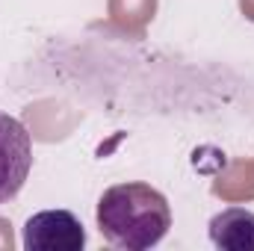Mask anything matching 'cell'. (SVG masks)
Wrapping results in <instances>:
<instances>
[{
	"label": "cell",
	"instance_id": "3957f363",
	"mask_svg": "<svg viewBox=\"0 0 254 251\" xmlns=\"http://www.w3.org/2000/svg\"><path fill=\"white\" fill-rule=\"evenodd\" d=\"M86 246V228L71 210H42L24 225L27 251H80Z\"/></svg>",
	"mask_w": 254,
	"mask_h": 251
},
{
	"label": "cell",
	"instance_id": "7a4b0ae2",
	"mask_svg": "<svg viewBox=\"0 0 254 251\" xmlns=\"http://www.w3.org/2000/svg\"><path fill=\"white\" fill-rule=\"evenodd\" d=\"M33 166V142L27 127L0 110V204L12 201L27 184Z\"/></svg>",
	"mask_w": 254,
	"mask_h": 251
},
{
	"label": "cell",
	"instance_id": "6da1fadb",
	"mask_svg": "<svg viewBox=\"0 0 254 251\" xmlns=\"http://www.w3.org/2000/svg\"><path fill=\"white\" fill-rule=\"evenodd\" d=\"M101 237L125 251H148L172 228V207L160 189L148 184H116L98 201Z\"/></svg>",
	"mask_w": 254,
	"mask_h": 251
},
{
	"label": "cell",
	"instance_id": "277c9868",
	"mask_svg": "<svg viewBox=\"0 0 254 251\" xmlns=\"http://www.w3.org/2000/svg\"><path fill=\"white\" fill-rule=\"evenodd\" d=\"M210 243L222 251H254V213L228 207L210 219Z\"/></svg>",
	"mask_w": 254,
	"mask_h": 251
}]
</instances>
